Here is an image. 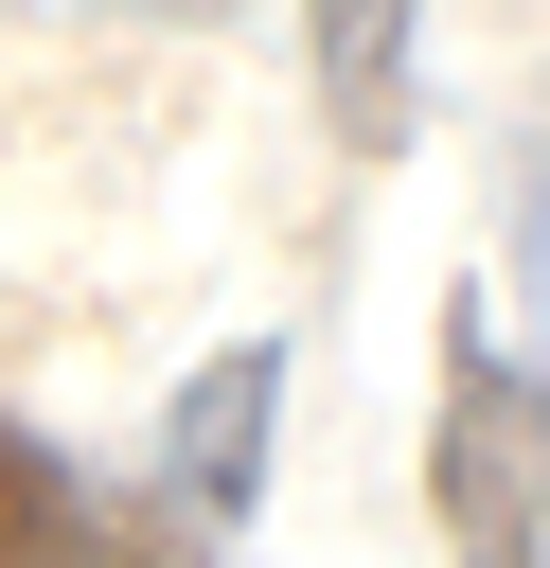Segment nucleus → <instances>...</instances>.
<instances>
[{"label": "nucleus", "instance_id": "obj_4", "mask_svg": "<svg viewBox=\"0 0 550 568\" xmlns=\"http://www.w3.org/2000/svg\"><path fill=\"white\" fill-rule=\"evenodd\" d=\"M319 71H337V124H355V142L408 124V89H390V71H408V18H319Z\"/></svg>", "mask_w": 550, "mask_h": 568}, {"label": "nucleus", "instance_id": "obj_2", "mask_svg": "<svg viewBox=\"0 0 550 568\" xmlns=\"http://www.w3.org/2000/svg\"><path fill=\"white\" fill-rule=\"evenodd\" d=\"M0 568H195V532H177L160 497H142V515H106L71 444L0 426Z\"/></svg>", "mask_w": 550, "mask_h": 568}, {"label": "nucleus", "instance_id": "obj_3", "mask_svg": "<svg viewBox=\"0 0 550 568\" xmlns=\"http://www.w3.org/2000/svg\"><path fill=\"white\" fill-rule=\"evenodd\" d=\"M266 408H284V355H266V337H231V355L177 390V426H160V497H177V532H195V550L266 497Z\"/></svg>", "mask_w": 550, "mask_h": 568}, {"label": "nucleus", "instance_id": "obj_1", "mask_svg": "<svg viewBox=\"0 0 550 568\" xmlns=\"http://www.w3.org/2000/svg\"><path fill=\"white\" fill-rule=\"evenodd\" d=\"M426 515L461 568H550V373L444 320V408H426Z\"/></svg>", "mask_w": 550, "mask_h": 568}]
</instances>
